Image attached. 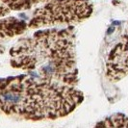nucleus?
I'll return each instance as SVG.
<instances>
[{
  "label": "nucleus",
  "instance_id": "nucleus-1",
  "mask_svg": "<svg viewBox=\"0 0 128 128\" xmlns=\"http://www.w3.org/2000/svg\"><path fill=\"white\" fill-rule=\"evenodd\" d=\"M83 100V92L72 86L27 74L0 78V111L21 120L61 118Z\"/></svg>",
  "mask_w": 128,
  "mask_h": 128
},
{
  "label": "nucleus",
  "instance_id": "nucleus-2",
  "mask_svg": "<svg viewBox=\"0 0 128 128\" xmlns=\"http://www.w3.org/2000/svg\"><path fill=\"white\" fill-rule=\"evenodd\" d=\"M9 55L11 66L29 75L72 87L79 82L72 26L38 30L19 40Z\"/></svg>",
  "mask_w": 128,
  "mask_h": 128
},
{
  "label": "nucleus",
  "instance_id": "nucleus-3",
  "mask_svg": "<svg viewBox=\"0 0 128 128\" xmlns=\"http://www.w3.org/2000/svg\"><path fill=\"white\" fill-rule=\"evenodd\" d=\"M94 12L90 0H49L37 8L27 23L29 28L76 24L89 18Z\"/></svg>",
  "mask_w": 128,
  "mask_h": 128
},
{
  "label": "nucleus",
  "instance_id": "nucleus-4",
  "mask_svg": "<svg viewBox=\"0 0 128 128\" xmlns=\"http://www.w3.org/2000/svg\"><path fill=\"white\" fill-rule=\"evenodd\" d=\"M128 75V25L120 42L112 48L106 61V76L118 82Z\"/></svg>",
  "mask_w": 128,
  "mask_h": 128
},
{
  "label": "nucleus",
  "instance_id": "nucleus-5",
  "mask_svg": "<svg viewBox=\"0 0 128 128\" xmlns=\"http://www.w3.org/2000/svg\"><path fill=\"white\" fill-rule=\"evenodd\" d=\"M27 28V23L22 19L14 16L0 19V44L6 40L21 35Z\"/></svg>",
  "mask_w": 128,
  "mask_h": 128
},
{
  "label": "nucleus",
  "instance_id": "nucleus-6",
  "mask_svg": "<svg viewBox=\"0 0 128 128\" xmlns=\"http://www.w3.org/2000/svg\"><path fill=\"white\" fill-rule=\"evenodd\" d=\"M94 128H128V116L116 113L97 122Z\"/></svg>",
  "mask_w": 128,
  "mask_h": 128
},
{
  "label": "nucleus",
  "instance_id": "nucleus-7",
  "mask_svg": "<svg viewBox=\"0 0 128 128\" xmlns=\"http://www.w3.org/2000/svg\"><path fill=\"white\" fill-rule=\"evenodd\" d=\"M49 0H0L10 11H26L40 4H44Z\"/></svg>",
  "mask_w": 128,
  "mask_h": 128
},
{
  "label": "nucleus",
  "instance_id": "nucleus-8",
  "mask_svg": "<svg viewBox=\"0 0 128 128\" xmlns=\"http://www.w3.org/2000/svg\"><path fill=\"white\" fill-rule=\"evenodd\" d=\"M10 12H11V11H10L4 4H2V3L0 2V18H4V16H7Z\"/></svg>",
  "mask_w": 128,
  "mask_h": 128
}]
</instances>
